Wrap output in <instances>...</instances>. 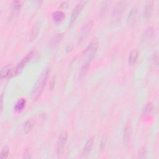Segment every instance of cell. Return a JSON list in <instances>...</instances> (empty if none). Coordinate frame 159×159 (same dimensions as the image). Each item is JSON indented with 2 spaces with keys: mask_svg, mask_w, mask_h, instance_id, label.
<instances>
[{
  "mask_svg": "<svg viewBox=\"0 0 159 159\" xmlns=\"http://www.w3.org/2000/svg\"><path fill=\"white\" fill-rule=\"evenodd\" d=\"M48 75V68L44 69L42 73L40 75L36 83L35 84L32 92V98L34 100L37 99L40 95L45 84L47 81Z\"/></svg>",
  "mask_w": 159,
  "mask_h": 159,
  "instance_id": "cell-1",
  "label": "cell"
},
{
  "mask_svg": "<svg viewBox=\"0 0 159 159\" xmlns=\"http://www.w3.org/2000/svg\"><path fill=\"white\" fill-rule=\"evenodd\" d=\"M98 40L96 39H93V41L88 45V47L86 48L85 51L86 60H85V63L83 66L84 69L87 68V67L88 66V65L90 64L91 61L94 57L98 49Z\"/></svg>",
  "mask_w": 159,
  "mask_h": 159,
  "instance_id": "cell-2",
  "label": "cell"
},
{
  "mask_svg": "<svg viewBox=\"0 0 159 159\" xmlns=\"http://www.w3.org/2000/svg\"><path fill=\"white\" fill-rule=\"evenodd\" d=\"M34 56V52H30L29 54H27L22 60L18 64V65L14 68L12 74V77L17 75L24 68V66L32 59V58Z\"/></svg>",
  "mask_w": 159,
  "mask_h": 159,
  "instance_id": "cell-3",
  "label": "cell"
},
{
  "mask_svg": "<svg viewBox=\"0 0 159 159\" xmlns=\"http://www.w3.org/2000/svg\"><path fill=\"white\" fill-rule=\"evenodd\" d=\"M86 3V1H80L76 5V6L75 7V8L73 9V11L71 12V20H70L71 24L74 22L75 20L76 19V18L78 16L80 11H81L82 8L83 7V6L85 5Z\"/></svg>",
  "mask_w": 159,
  "mask_h": 159,
  "instance_id": "cell-4",
  "label": "cell"
},
{
  "mask_svg": "<svg viewBox=\"0 0 159 159\" xmlns=\"http://www.w3.org/2000/svg\"><path fill=\"white\" fill-rule=\"evenodd\" d=\"M67 140V134L66 132H63L58 140L57 143V152L58 153H61L64 148V147L65 145V143Z\"/></svg>",
  "mask_w": 159,
  "mask_h": 159,
  "instance_id": "cell-5",
  "label": "cell"
},
{
  "mask_svg": "<svg viewBox=\"0 0 159 159\" xmlns=\"http://www.w3.org/2000/svg\"><path fill=\"white\" fill-rule=\"evenodd\" d=\"M14 68H13V66L12 65H8L6 66H4L0 73V77L1 79L7 78V77H11L12 71Z\"/></svg>",
  "mask_w": 159,
  "mask_h": 159,
  "instance_id": "cell-6",
  "label": "cell"
},
{
  "mask_svg": "<svg viewBox=\"0 0 159 159\" xmlns=\"http://www.w3.org/2000/svg\"><path fill=\"white\" fill-rule=\"evenodd\" d=\"M153 1H148L145 4L143 13V17L145 21H147L149 18V17L150 16V14L152 11V8H153Z\"/></svg>",
  "mask_w": 159,
  "mask_h": 159,
  "instance_id": "cell-7",
  "label": "cell"
},
{
  "mask_svg": "<svg viewBox=\"0 0 159 159\" xmlns=\"http://www.w3.org/2000/svg\"><path fill=\"white\" fill-rule=\"evenodd\" d=\"M137 9L135 7H134L130 9L127 18V23L128 25H131L134 22L137 16Z\"/></svg>",
  "mask_w": 159,
  "mask_h": 159,
  "instance_id": "cell-8",
  "label": "cell"
},
{
  "mask_svg": "<svg viewBox=\"0 0 159 159\" xmlns=\"http://www.w3.org/2000/svg\"><path fill=\"white\" fill-rule=\"evenodd\" d=\"M91 26H92V21H89L85 24V25L82 29V30L81 32V35L80 37V40H83L86 38V37L88 35V33L90 31Z\"/></svg>",
  "mask_w": 159,
  "mask_h": 159,
  "instance_id": "cell-9",
  "label": "cell"
},
{
  "mask_svg": "<svg viewBox=\"0 0 159 159\" xmlns=\"http://www.w3.org/2000/svg\"><path fill=\"white\" fill-rule=\"evenodd\" d=\"M11 17H13L14 16L17 15L20 9V2L19 1H14L11 4Z\"/></svg>",
  "mask_w": 159,
  "mask_h": 159,
  "instance_id": "cell-10",
  "label": "cell"
},
{
  "mask_svg": "<svg viewBox=\"0 0 159 159\" xmlns=\"http://www.w3.org/2000/svg\"><path fill=\"white\" fill-rule=\"evenodd\" d=\"M93 145V139H89L86 142V143L84 145V148H83V153H82V155H83V157H86L89 154V153L91 150Z\"/></svg>",
  "mask_w": 159,
  "mask_h": 159,
  "instance_id": "cell-11",
  "label": "cell"
},
{
  "mask_svg": "<svg viewBox=\"0 0 159 159\" xmlns=\"http://www.w3.org/2000/svg\"><path fill=\"white\" fill-rule=\"evenodd\" d=\"M65 17L64 13L61 11H57L52 14V19L56 23L61 22Z\"/></svg>",
  "mask_w": 159,
  "mask_h": 159,
  "instance_id": "cell-12",
  "label": "cell"
},
{
  "mask_svg": "<svg viewBox=\"0 0 159 159\" xmlns=\"http://www.w3.org/2000/svg\"><path fill=\"white\" fill-rule=\"evenodd\" d=\"M40 24L39 22H36L32 29V31H31V34H30V38H29V40L32 41L33 40L37 35L39 32V30H40Z\"/></svg>",
  "mask_w": 159,
  "mask_h": 159,
  "instance_id": "cell-13",
  "label": "cell"
},
{
  "mask_svg": "<svg viewBox=\"0 0 159 159\" xmlns=\"http://www.w3.org/2000/svg\"><path fill=\"white\" fill-rule=\"evenodd\" d=\"M138 57V51L137 49H133L130 52L129 58H128V61L129 64L130 65H132L135 63V62L137 60V58Z\"/></svg>",
  "mask_w": 159,
  "mask_h": 159,
  "instance_id": "cell-14",
  "label": "cell"
},
{
  "mask_svg": "<svg viewBox=\"0 0 159 159\" xmlns=\"http://www.w3.org/2000/svg\"><path fill=\"white\" fill-rule=\"evenodd\" d=\"M130 134H131V127L129 124H127L124 128V136H123L124 142L125 143H127L129 141Z\"/></svg>",
  "mask_w": 159,
  "mask_h": 159,
  "instance_id": "cell-15",
  "label": "cell"
},
{
  "mask_svg": "<svg viewBox=\"0 0 159 159\" xmlns=\"http://www.w3.org/2000/svg\"><path fill=\"white\" fill-rule=\"evenodd\" d=\"M34 124H35V120L34 119H29L28 120H27L23 126V129H24V132L25 133L29 132L32 129V128L34 127Z\"/></svg>",
  "mask_w": 159,
  "mask_h": 159,
  "instance_id": "cell-16",
  "label": "cell"
},
{
  "mask_svg": "<svg viewBox=\"0 0 159 159\" xmlns=\"http://www.w3.org/2000/svg\"><path fill=\"white\" fill-rule=\"evenodd\" d=\"M25 101L24 99H20L19 100L14 106V110L17 112L21 111L25 107Z\"/></svg>",
  "mask_w": 159,
  "mask_h": 159,
  "instance_id": "cell-17",
  "label": "cell"
},
{
  "mask_svg": "<svg viewBox=\"0 0 159 159\" xmlns=\"http://www.w3.org/2000/svg\"><path fill=\"white\" fill-rule=\"evenodd\" d=\"M152 35H153V30L151 27H150L148 29H147V30L145 31L143 35V40L145 42L150 40L152 37Z\"/></svg>",
  "mask_w": 159,
  "mask_h": 159,
  "instance_id": "cell-18",
  "label": "cell"
},
{
  "mask_svg": "<svg viewBox=\"0 0 159 159\" xmlns=\"http://www.w3.org/2000/svg\"><path fill=\"white\" fill-rule=\"evenodd\" d=\"M107 135L106 134H104L101 139V142H100V147L102 150H103L106 146V142H107Z\"/></svg>",
  "mask_w": 159,
  "mask_h": 159,
  "instance_id": "cell-19",
  "label": "cell"
},
{
  "mask_svg": "<svg viewBox=\"0 0 159 159\" xmlns=\"http://www.w3.org/2000/svg\"><path fill=\"white\" fill-rule=\"evenodd\" d=\"M8 153H9V149L7 147H4V148H3V149L2 150L1 152L0 157L3 159L6 158L8 156Z\"/></svg>",
  "mask_w": 159,
  "mask_h": 159,
  "instance_id": "cell-20",
  "label": "cell"
},
{
  "mask_svg": "<svg viewBox=\"0 0 159 159\" xmlns=\"http://www.w3.org/2000/svg\"><path fill=\"white\" fill-rule=\"evenodd\" d=\"M146 155H147V150L145 148H142V149H140V150L139 152L138 158H144L146 157Z\"/></svg>",
  "mask_w": 159,
  "mask_h": 159,
  "instance_id": "cell-21",
  "label": "cell"
},
{
  "mask_svg": "<svg viewBox=\"0 0 159 159\" xmlns=\"http://www.w3.org/2000/svg\"><path fill=\"white\" fill-rule=\"evenodd\" d=\"M151 109H152L151 104H148L145 106V109H144V110H143V115H147V114H148L150 112Z\"/></svg>",
  "mask_w": 159,
  "mask_h": 159,
  "instance_id": "cell-22",
  "label": "cell"
},
{
  "mask_svg": "<svg viewBox=\"0 0 159 159\" xmlns=\"http://www.w3.org/2000/svg\"><path fill=\"white\" fill-rule=\"evenodd\" d=\"M31 157V154H30V151L29 150H26L25 152L24 153V155L22 157L23 158H30Z\"/></svg>",
  "mask_w": 159,
  "mask_h": 159,
  "instance_id": "cell-23",
  "label": "cell"
}]
</instances>
